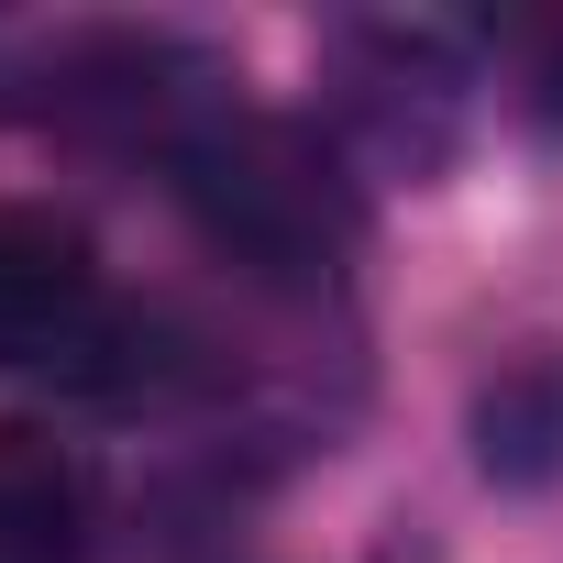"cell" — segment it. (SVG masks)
Segmentation results:
<instances>
[{
  "label": "cell",
  "mask_w": 563,
  "mask_h": 563,
  "mask_svg": "<svg viewBox=\"0 0 563 563\" xmlns=\"http://www.w3.org/2000/svg\"><path fill=\"white\" fill-rule=\"evenodd\" d=\"M155 155H166L188 221L210 232V254H232L243 276H265V288H299V299L343 288V265L365 254V188L288 111H254L232 89H199Z\"/></svg>",
  "instance_id": "1"
},
{
  "label": "cell",
  "mask_w": 563,
  "mask_h": 563,
  "mask_svg": "<svg viewBox=\"0 0 563 563\" xmlns=\"http://www.w3.org/2000/svg\"><path fill=\"white\" fill-rule=\"evenodd\" d=\"M122 343L111 321V276L67 210H0V365H67L89 376Z\"/></svg>",
  "instance_id": "2"
},
{
  "label": "cell",
  "mask_w": 563,
  "mask_h": 563,
  "mask_svg": "<svg viewBox=\"0 0 563 563\" xmlns=\"http://www.w3.org/2000/svg\"><path fill=\"white\" fill-rule=\"evenodd\" d=\"M332 89L365 155H409L442 166L453 155V111H464V56L420 23H343L332 34Z\"/></svg>",
  "instance_id": "3"
},
{
  "label": "cell",
  "mask_w": 563,
  "mask_h": 563,
  "mask_svg": "<svg viewBox=\"0 0 563 563\" xmlns=\"http://www.w3.org/2000/svg\"><path fill=\"white\" fill-rule=\"evenodd\" d=\"M89 541V464L45 420H0V563H78Z\"/></svg>",
  "instance_id": "4"
},
{
  "label": "cell",
  "mask_w": 563,
  "mask_h": 563,
  "mask_svg": "<svg viewBox=\"0 0 563 563\" xmlns=\"http://www.w3.org/2000/svg\"><path fill=\"white\" fill-rule=\"evenodd\" d=\"M475 453H486V475H508V486L563 475V343H541V354H519V365L486 376V398H475Z\"/></svg>",
  "instance_id": "5"
},
{
  "label": "cell",
  "mask_w": 563,
  "mask_h": 563,
  "mask_svg": "<svg viewBox=\"0 0 563 563\" xmlns=\"http://www.w3.org/2000/svg\"><path fill=\"white\" fill-rule=\"evenodd\" d=\"M519 100H530L541 122H563V23H541V34L519 45Z\"/></svg>",
  "instance_id": "6"
}]
</instances>
